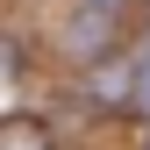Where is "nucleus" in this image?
Instances as JSON below:
<instances>
[{"instance_id":"1","label":"nucleus","mask_w":150,"mask_h":150,"mask_svg":"<svg viewBox=\"0 0 150 150\" xmlns=\"http://www.w3.org/2000/svg\"><path fill=\"white\" fill-rule=\"evenodd\" d=\"M107 36H115V22H107L100 7H86V0H79V14L64 22V50H79V57H93V64H100Z\"/></svg>"},{"instance_id":"2","label":"nucleus","mask_w":150,"mask_h":150,"mask_svg":"<svg viewBox=\"0 0 150 150\" xmlns=\"http://www.w3.org/2000/svg\"><path fill=\"white\" fill-rule=\"evenodd\" d=\"M93 100L100 107H136V71H129V57H100L93 64Z\"/></svg>"},{"instance_id":"3","label":"nucleus","mask_w":150,"mask_h":150,"mask_svg":"<svg viewBox=\"0 0 150 150\" xmlns=\"http://www.w3.org/2000/svg\"><path fill=\"white\" fill-rule=\"evenodd\" d=\"M0 150H57V143H50V129H43V122L7 115V122H0Z\"/></svg>"},{"instance_id":"4","label":"nucleus","mask_w":150,"mask_h":150,"mask_svg":"<svg viewBox=\"0 0 150 150\" xmlns=\"http://www.w3.org/2000/svg\"><path fill=\"white\" fill-rule=\"evenodd\" d=\"M129 71H136V100H150V36H143V57H129Z\"/></svg>"},{"instance_id":"5","label":"nucleus","mask_w":150,"mask_h":150,"mask_svg":"<svg viewBox=\"0 0 150 150\" xmlns=\"http://www.w3.org/2000/svg\"><path fill=\"white\" fill-rule=\"evenodd\" d=\"M86 7H100L107 22H115V14H129V7H143V0H86Z\"/></svg>"},{"instance_id":"6","label":"nucleus","mask_w":150,"mask_h":150,"mask_svg":"<svg viewBox=\"0 0 150 150\" xmlns=\"http://www.w3.org/2000/svg\"><path fill=\"white\" fill-rule=\"evenodd\" d=\"M22 64V50H14V36H0V71H14Z\"/></svg>"},{"instance_id":"7","label":"nucleus","mask_w":150,"mask_h":150,"mask_svg":"<svg viewBox=\"0 0 150 150\" xmlns=\"http://www.w3.org/2000/svg\"><path fill=\"white\" fill-rule=\"evenodd\" d=\"M57 150H79V143H57Z\"/></svg>"}]
</instances>
